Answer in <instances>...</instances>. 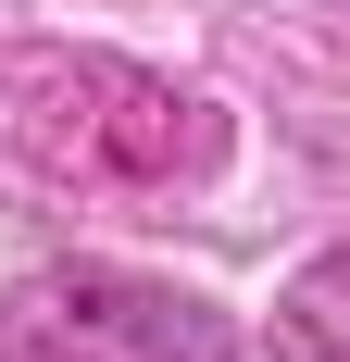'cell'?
<instances>
[{"instance_id": "1", "label": "cell", "mask_w": 350, "mask_h": 362, "mask_svg": "<svg viewBox=\"0 0 350 362\" xmlns=\"http://www.w3.org/2000/svg\"><path fill=\"white\" fill-rule=\"evenodd\" d=\"M263 350H276V362H350V238H338V250H313V262L276 288Z\"/></svg>"}]
</instances>
